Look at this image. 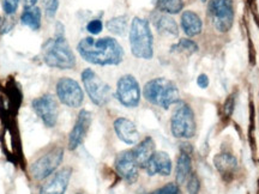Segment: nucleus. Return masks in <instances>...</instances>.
Segmentation results:
<instances>
[{
	"label": "nucleus",
	"mask_w": 259,
	"mask_h": 194,
	"mask_svg": "<svg viewBox=\"0 0 259 194\" xmlns=\"http://www.w3.org/2000/svg\"><path fill=\"white\" fill-rule=\"evenodd\" d=\"M202 2H203V3H205V2H206V0H202Z\"/></svg>",
	"instance_id": "f704fd0d"
},
{
	"label": "nucleus",
	"mask_w": 259,
	"mask_h": 194,
	"mask_svg": "<svg viewBox=\"0 0 259 194\" xmlns=\"http://www.w3.org/2000/svg\"><path fill=\"white\" fill-rule=\"evenodd\" d=\"M170 52H179V53H187V54H193L196 52H198V44L189 38H183L178 43L173 44L170 47Z\"/></svg>",
	"instance_id": "393cba45"
},
{
	"label": "nucleus",
	"mask_w": 259,
	"mask_h": 194,
	"mask_svg": "<svg viewBox=\"0 0 259 194\" xmlns=\"http://www.w3.org/2000/svg\"><path fill=\"white\" fill-rule=\"evenodd\" d=\"M197 84H198L199 88L206 89L209 86V77L204 73L200 74V76L198 77V79H197Z\"/></svg>",
	"instance_id": "2f4dec72"
},
{
	"label": "nucleus",
	"mask_w": 259,
	"mask_h": 194,
	"mask_svg": "<svg viewBox=\"0 0 259 194\" xmlns=\"http://www.w3.org/2000/svg\"><path fill=\"white\" fill-rule=\"evenodd\" d=\"M90 125H92V113L83 109L77 116V120L74 122L72 131L69 135V150L73 151L82 145L87 133H88Z\"/></svg>",
	"instance_id": "ddd939ff"
},
{
	"label": "nucleus",
	"mask_w": 259,
	"mask_h": 194,
	"mask_svg": "<svg viewBox=\"0 0 259 194\" xmlns=\"http://www.w3.org/2000/svg\"><path fill=\"white\" fill-rule=\"evenodd\" d=\"M82 82L88 93L90 101L94 105L101 107L105 106L112 97V89L106 82L97 76L95 71L92 69H85L82 72Z\"/></svg>",
	"instance_id": "423d86ee"
},
{
	"label": "nucleus",
	"mask_w": 259,
	"mask_h": 194,
	"mask_svg": "<svg viewBox=\"0 0 259 194\" xmlns=\"http://www.w3.org/2000/svg\"><path fill=\"white\" fill-rule=\"evenodd\" d=\"M19 0H3V9L8 16H12L17 11Z\"/></svg>",
	"instance_id": "c85d7f7f"
},
{
	"label": "nucleus",
	"mask_w": 259,
	"mask_h": 194,
	"mask_svg": "<svg viewBox=\"0 0 259 194\" xmlns=\"http://www.w3.org/2000/svg\"><path fill=\"white\" fill-rule=\"evenodd\" d=\"M77 194H82V193H77Z\"/></svg>",
	"instance_id": "c9c22d12"
},
{
	"label": "nucleus",
	"mask_w": 259,
	"mask_h": 194,
	"mask_svg": "<svg viewBox=\"0 0 259 194\" xmlns=\"http://www.w3.org/2000/svg\"><path fill=\"white\" fill-rule=\"evenodd\" d=\"M114 167L119 176L122 177L128 183H134L138 179V164L135 160L132 150L121 151L115 158Z\"/></svg>",
	"instance_id": "f8f14e48"
},
{
	"label": "nucleus",
	"mask_w": 259,
	"mask_h": 194,
	"mask_svg": "<svg viewBox=\"0 0 259 194\" xmlns=\"http://www.w3.org/2000/svg\"><path fill=\"white\" fill-rule=\"evenodd\" d=\"M194 112L185 102H179L170 118V132L178 139H190L196 134Z\"/></svg>",
	"instance_id": "39448f33"
},
{
	"label": "nucleus",
	"mask_w": 259,
	"mask_h": 194,
	"mask_svg": "<svg viewBox=\"0 0 259 194\" xmlns=\"http://www.w3.org/2000/svg\"><path fill=\"white\" fill-rule=\"evenodd\" d=\"M115 134L122 143L127 145H135L139 140V132L136 125L126 118H118L113 124Z\"/></svg>",
	"instance_id": "dca6fc26"
},
{
	"label": "nucleus",
	"mask_w": 259,
	"mask_h": 194,
	"mask_svg": "<svg viewBox=\"0 0 259 194\" xmlns=\"http://www.w3.org/2000/svg\"><path fill=\"white\" fill-rule=\"evenodd\" d=\"M41 10L36 5L25 6L21 15V22L31 30L37 31L41 27Z\"/></svg>",
	"instance_id": "412c9836"
},
{
	"label": "nucleus",
	"mask_w": 259,
	"mask_h": 194,
	"mask_svg": "<svg viewBox=\"0 0 259 194\" xmlns=\"http://www.w3.org/2000/svg\"><path fill=\"white\" fill-rule=\"evenodd\" d=\"M148 194H180V189L178 183L169 182L167 183V185H164L163 187H161V188L155 189L153 192Z\"/></svg>",
	"instance_id": "bb28decb"
},
{
	"label": "nucleus",
	"mask_w": 259,
	"mask_h": 194,
	"mask_svg": "<svg viewBox=\"0 0 259 194\" xmlns=\"http://www.w3.org/2000/svg\"><path fill=\"white\" fill-rule=\"evenodd\" d=\"M103 29V23L101 19H93L87 24V30L92 35H99Z\"/></svg>",
	"instance_id": "c756f323"
},
{
	"label": "nucleus",
	"mask_w": 259,
	"mask_h": 194,
	"mask_svg": "<svg viewBox=\"0 0 259 194\" xmlns=\"http://www.w3.org/2000/svg\"><path fill=\"white\" fill-rule=\"evenodd\" d=\"M192 170V160L191 155L186 153H181L178 157L176 166V181L178 185H184L186 182Z\"/></svg>",
	"instance_id": "aec40b11"
},
{
	"label": "nucleus",
	"mask_w": 259,
	"mask_h": 194,
	"mask_svg": "<svg viewBox=\"0 0 259 194\" xmlns=\"http://www.w3.org/2000/svg\"><path fill=\"white\" fill-rule=\"evenodd\" d=\"M107 29L118 36H124L127 31V16L122 15L118 17H113L107 22Z\"/></svg>",
	"instance_id": "5701e85b"
},
{
	"label": "nucleus",
	"mask_w": 259,
	"mask_h": 194,
	"mask_svg": "<svg viewBox=\"0 0 259 194\" xmlns=\"http://www.w3.org/2000/svg\"><path fill=\"white\" fill-rule=\"evenodd\" d=\"M65 36V27L63 23L60 22H57L56 24V37H63Z\"/></svg>",
	"instance_id": "473e14b6"
},
{
	"label": "nucleus",
	"mask_w": 259,
	"mask_h": 194,
	"mask_svg": "<svg viewBox=\"0 0 259 194\" xmlns=\"http://www.w3.org/2000/svg\"><path fill=\"white\" fill-rule=\"evenodd\" d=\"M25 2V6H34L36 5L37 0H24Z\"/></svg>",
	"instance_id": "72a5a7b5"
},
{
	"label": "nucleus",
	"mask_w": 259,
	"mask_h": 194,
	"mask_svg": "<svg viewBox=\"0 0 259 194\" xmlns=\"http://www.w3.org/2000/svg\"><path fill=\"white\" fill-rule=\"evenodd\" d=\"M200 189V180L196 174L191 173V175L187 179V192L189 194H199Z\"/></svg>",
	"instance_id": "a878e982"
},
{
	"label": "nucleus",
	"mask_w": 259,
	"mask_h": 194,
	"mask_svg": "<svg viewBox=\"0 0 259 194\" xmlns=\"http://www.w3.org/2000/svg\"><path fill=\"white\" fill-rule=\"evenodd\" d=\"M31 107L47 127H54L57 125L59 107H58V102L53 95L46 93V95L37 97L32 101Z\"/></svg>",
	"instance_id": "9b49d317"
},
{
	"label": "nucleus",
	"mask_w": 259,
	"mask_h": 194,
	"mask_svg": "<svg viewBox=\"0 0 259 194\" xmlns=\"http://www.w3.org/2000/svg\"><path fill=\"white\" fill-rule=\"evenodd\" d=\"M143 96L149 103L163 109H168L170 106L180 102L179 89L176 83L162 77L149 80L145 84Z\"/></svg>",
	"instance_id": "f03ea898"
},
{
	"label": "nucleus",
	"mask_w": 259,
	"mask_h": 194,
	"mask_svg": "<svg viewBox=\"0 0 259 194\" xmlns=\"http://www.w3.org/2000/svg\"><path fill=\"white\" fill-rule=\"evenodd\" d=\"M42 3H44L45 11H46L48 17H54L58 9H59V0H42Z\"/></svg>",
	"instance_id": "cd10ccee"
},
{
	"label": "nucleus",
	"mask_w": 259,
	"mask_h": 194,
	"mask_svg": "<svg viewBox=\"0 0 259 194\" xmlns=\"http://www.w3.org/2000/svg\"><path fill=\"white\" fill-rule=\"evenodd\" d=\"M57 96L63 105L70 108H79L84 101V92L78 82L69 77L58 80Z\"/></svg>",
	"instance_id": "9d476101"
},
{
	"label": "nucleus",
	"mask_w": 259,
	"mask_h": 194,
	"mask_svg": "<svg viewBox=\"0 0 259 194\" xmlns=\"http://www.w3.org/2000/svg\"><path fill=\"white\" fill-rule=\"evenodd\" d=\"M234 106H235V100H234V97L231 96L226 101L225 106H223V113H225L227 118L233 114V111H234Z\"/></svg>",
	"instance_id": "7c9ffc66"
},
{
	"label": "nucleus",
	"mask_w": 259,
	"mask_h": 194,
	"mask_svg": "<svg viewBox=\"0 0 259 194\" xmlns=\"http://www.w3.org/2000/svg\"><path fill=\"white\" fill-rule=\"evenodd\" d=\"M213 164H215L216 169L219 170V173L225 179L227 176L232 177L235 169L238 168V161H236V158L233 155L227 153L216 155L213 157Z\"/></svg>",
	"instance_id": "6ab92c4d"
},
{
	"label": "nucleus",
	"mask_w": 259,
	"mask_h": 194,
	"mask_svg": "<svg viewBox=\"0 0 259 194\" xmlns=\"http://www.w3.org/2000/svg\"><path fill=\"white\" fill-rule=\"evenodd\" d=\"M208 15L216 30L220 32L229 31L234 21L233 0H210Z\"/></svg>",
	"instance_id": "6e6552de"
},
{
	"label": "nucleus",
	"mask_w": 259,
	"mask_h": 194,
	"mask_svg": "<svg viewBox=\"0 0 259 194\" xmlns=\"http://www.w3.org/2000/svg\"><path fill=\"white\" fill-rule=\"evenodd\" d=\"M115 96L121 106L126 108H136L141 101V86L138 80L131 74H125L116 84Z\"/></svg>",
	"instance_id": "1a4fd4ad"
},
{
	"label": "nucleus",
	"mask_w": 259,
	"mask_h": 194,
	"mask_svg": "<svg viewBox=\"0 0 259 194\" xmlns=\"http://www.w3.org/2000/svg\"><path fill=\"white\" fill-rule=\"evenodd\" d=\"M83 60L99 66H115L124 60V50L113 37H84L77 44Z\"/></svg>",
	"instance_id": "f257e3e1"
},
{
	"label": "nucleus",
	"mask_w": 259,
	"mask_h": 194,
	"mask_svg": "<svg viewBox=\"0 0 259 194\" xmlns=\"http://www.w3.org/2000/svg\"><path fill=\"white\" fill-rule=\"evenodd\" d=\"M71 176H72V168H63L57 171L45 185L41 186L38 194H65L69 187Z\"/></svg>",
	"instance_id": "4468645a"
},
{
	"label": "nucleus",
	"mask_w": 259,
	"mask_h": 194,
	"mask_svg": "<svg viewBox=\"0 0 259 194\" xmlns=\"http://www.w3.org/2000/svg\"><path fill=\"white\" fill-rule=\"evenodd\" d=\"M135 160L137 162L139 168H145L147 163L153 157L155 154V141L151 137L144 138L141 143L136 145L135 149H132Z\"/></svg>",
	"instance_id": "f3484780"
},
{
	"label": "nucleus",
	"mask_w": 259,
	"mask_h": 194,
	"mask_svg": "<svg viewBox=\"0 0 259 194\" xmlns=\"http://www.w3.org/2000/svg\"><path fill=\"white\" fill-rule=\"evenodd\" d=\"M64 158V150L59 147L52 148L46 154L38 157L30 166L31 176L36 181H42L51 176L58 169Z\"/></svg>",
	"instance_id": "0eeeda50"
},
{
	"label": "nucleus",
	"mask_w": 259,
	"mask_h": 194,
	"mask_svg": "<svg viewBox=\"0 0 259 194\" xmlns=\"http://www.w3.org/2000/svg\"><path fill=\"white\" fill-rule=\"evenodd\" d=\"M181 28L189 37H193L199 35L203 29L202 19L196 12L184 11L181 15Z\"/></svg>",
	"instance_id": "a211bd4d"
},
{
	"label": "nucleus",
	"mask_w": 259,
	"mask_h": 194,
	"mask_svg": "<svg viewBox=\"0 0 259 194\" xmlns=\"http://www.w3.org/2000/svg\"><path fill=\"white\" fill-rule=\"evenodd\" d=\"M42 58L52 69L71 70L76 66V57L65 36L50 38L42 47Z\"/></svg>",
	"instance_id": "7ed1b4c3"
},
{
	"label": "nucleus",
	"mask_w": 259,
	"mask_h": 194,
	"mask_svg": "<svg viewBox=\"0 0 259 194\" xmlns=\"http://www.w3.org/2000/svg\"><path fill=\"white\" fill-rule=\"evenodd\" d=\"M130 46L138 59L150 60L154 57V36L147 19L135 17L130 28Z\"/></svg>",
	"instance_id": "20e7f679"
},
{
	"label": "nucleus",
	"mask_w": 259,
	"mask_h": 194,
	"mask_svg": "<svg viewBox=\"0 0 259 194\" xmlns=\"http://www.w3.org/2000/svg\"><path fill=\"white\" fill-rule=\"evenodd\" d=\"M144 169L149 176H169L171 174V169H173L169 155L163 153V151L155 153L153 157L149 160Z\"/></svg>",
	"instance_id": "2eb2a0df"
},
{
	"label": "nucleus",
	"mask_w": 259,
	"mask_h": 194,
	"mask_svg": "<svg viewBox=\"0 0 259 194\" xmlns=\"http://www.w3.org/2000/svg\"><path fill=\"white\" fill-rule=\"evenodd\" d=\"M156 8L168 15H177L183 10V0H156Z\"/></svg>",
	"instance_id": "b1692460"
},
{
	"label": "nucleus",
	"mask_w": 259,
	"mask_h": 194,
	"mask_svg": "<svg viewBox=\"0 0 259 194\" xmlns=\"http://www.w3.org/2000/svg\"><path fill=\"white\" fill-rule=\"evenodd\" d=\"M155 27L162 35H168V36L179 35V28H178L177 22L168 15H158L155 18Z\"/></svg>",
	"instance_id": "4be33fe9"
}]
</instances>
